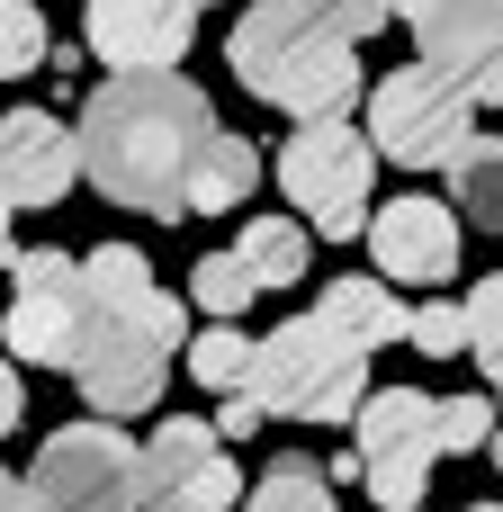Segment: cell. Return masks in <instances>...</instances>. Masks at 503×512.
<instances>
[{
  "label": "cell",
  "instance_id": "836d02e7",
  "mask_svg": "<svg viewBox=\"0 0 503 512\" xmlns=\"http://www.w3.org/2000/svg\"><path fill=\"white\" fill-rule=\"evenodd\" d=\"M468 512H503V504H468Z\"/></svg>",
  "mask_w": 503,
  "mask_h": 512
},
{
  "label": "cell",
  "instance_id": "4316f807",
  "mask_svg": "<svg viewBox=\"0 0 503 512\" xmlns=\"http://www.w3.org/2000/svg\"><path fill=\"white\" fill-rule=\"evenodd\" d=\"M405 342L423 351V360H468V306H414V324H405Z\"/></svg>",
  "mask_w": 503,
  "mask_h": 512
},
{
  "label": "cell",
  "instance_id": "7c38bea8",
  "mask_svg": "<svg viewBox=\"0 0 503 512\" xmlns=\"http://www.w3.org/2000/svg\"><path fill=\"white\" fill-rule=\"evenodd\" d=\"M198 0H90V54L108 72H180Z\"/></svg>",
  "mask_w": 503,
  "mask_h": 512
},
{
  "label": "cell",
  "instance_id": "ba28073f",
  "mask_svg": "<svg viewBox=\"0 0 503 512\" xmlns=\"http://www.w3.org/2000/svg\"><path fill=\"white\" fill-rule=\"evenodd\" d=\"M432 396L423 387H378V396H360V414H351V441H360V468H369V495L387 512L423 504V486H432V459H441V441H432Z\"/></svg>",
  "mask_w": 503,
  "mask_h": 512
},
{
  "label": "cell",
  "instance_id": "5bb4252c",
  "mask_svg": "<svg viewBox=\"0 0 503 512\" xmlns=\"http://www.w3.org/2000/svg\"><path fill=\"white\" fill-rule=\"evenodd\" d=\"M162 378H171V351L162 342H144V333H126V324H99L90 333V360H81V396H90V414H153L162 405Z\"/></svg>",
  "mask_w": 503,
  "mask_h": 512
},
{
  "label": "cell",
  "instance_id": "ac0fdd59",
  "mask_svg": "<svg viewBox=\"0 0 503 512\" xmlns=\"http://www.w3.org/2000/svg\"><path fill=\"white\" fill-rule=\"evenodd\" d=\"M450 207H459L468 225L503 234V135H468V144L450 153Z\"/></svg>",
  "mask_w": 503,
  "mask_h": 512
},
{
  "label": "cell",
  "instance_id": "2e32d148",
  "mask_svg": "<svg viewBox=\"0 0 503 512\" xmlns=\"http://www.w3.org/2000/svg\"><path fill=\"white\" fill-rule=\"evenodd\" d=\"M324 315H333L360 351H387V342H405V324H414V306L396 297V279H333V288H324Z\"/></svg>",
  "mask_w": 503,
  "mask_h": 512
},
{
  "label": "cell",
  "instance_id": "4dcf8cb0",
  "mask_svg": "<svg viewBox=\"0 0 503 512\" xmlns=\"http://www.w3.org/2000/svg\"><path fill=\"white\" fill-rule=\"evenodd\" d=\"M0 512H27V477H9V468H0Z\"/></svg>",
  "mask_w": 503,
  "mask_h": 512
},
{
  "label": "cell",
  "instance_id": "d6a6232c",
  "mask_svg": "<svg viewBox=\"0 0 503 512\" xmlns=\"http://www.w3.org/2000/svg\"><path fill=\"white\" fill-rule=\"evenodd\" d=\"M486 459H495V468H503V423H495V441H486Z\"/></svg>",
  "mask_w": 503,
  "mask_h": 512
},
{
  "label": "cell",
  "instance_id": "83f0119b",
  "mask_svg": "<svg viewBox=\"0 0 503 512\" xmlns=\"http://www.w3.org/2000/svg\"><path fill=\"white\" fill-rule=\"evenodd\" d=\"M405 18V0H342V27H351V45H369L378 27H396Z\"/></svg>",
  "mask_w": 503,
  "mask_h": 512
},
{
  "label": "cell",
  "instance_id": "7402d4cb",
  "mask_svg": "<svg viewBox=\"0 0 503 512\" xmlns=\"http://www.w3.org/2000/svg\"><path fill=\"white\" fill-rule=\"evenodd\" d=\"M252 297H261V288H252L243 252H198V261H189V306H198L207 324H243Z\"/></svg>",
  "mask_w": 503,
  "mask_h": 512
},
{
  "label": "cell",
  "instance_id": "3957f363",
  "mask_svg": "<svg viewBox=\"0 0 503 512\" xmlns=\"http://www.w3.org/2000/svg\"><path fill=\"white\" fill-rule=\"evenodd\" d=\"M252 396L261 414L279 423H351L360 396H369V351L315 306V315H288L279 333H261L252 351Z\"/></svg>",
  "mask_w": 503,
  "mask_h": 512
},
{
  "label": "cell",
  "instance_id": "52a82bcc",
  "mask_svg": "<svg viewBox=\"0 0 503 512\" xmlns=\"http://www.w3.org/2000/svg\"><path fill=\"white\" fill-rule=\"evenodd\" d=\"M369 180H378V144H369L351 117H306V126L288 135V153H279L288 207H297L315 234H333V243H351V234L369 225Z\"/></svg>",
  "mask_w": 503,
  "mask_h": 512
},
{
  "label": "cell",
  "instance_id": "4fadbf2b",
  "mask_svg": "<svg viewBox=\"0 0 503 512\" xmlns=\"http://www.w3.org/2000/svg\"><path fill=\"white\" fill-rule=\"evenodd\" d=\"M72 180H81V135L45 108H9L0 117V189L18 207H54V198H72Z\"/></svg>",
  "mask_w": 503,
  "mask_h": 512
},
{
  "label": "cell",
  "instance_id": "6da1fadb",
  "mask_svg": "<svg viewBox=\"0 0 503 512\" xmlns=\"http://www.w3.org/2000/svg\"><path fill=\"white\" fill-rule=\"evenodd\" d=\"M216 108L180 72H108L81 99V180L126 216H189V162Z\"/></svg>",
  "mask_w": 503,
  "mask_h": 512
},
{
  "label": "cell",
  "instance_id": "484cf974",
  "mask_svg": "<svg viewBox=\"0 0 503 512\" xmlns=\"http://www.w3.org/2000/svg\"><path fill=\"white\" fill-rule=\"evenodd\" d=\"M45 54H54V36H45L36 0H0V81H27V72H45Z\"/></svg>",
  "mask_w": 503,
  "mask_h": 512
},
{
  "label": "cell",
  "instance_id": "ffe728a7",
  "mask_svg": "<svg viewBox=\"0 0 503 512\" xmlns=\"http://www.w3.org/2000/svg\"><path fill=\"white\" fill-rule=\"evenodd\" d=\"M234 252L252 270V288H297L306 279V225H288V216H252Z\"/></svg>",
  "mask_w": 503,
  "mask_h": 512
},
{
  "label": "cell",
  "instance_id": "cb8c5ba5",
  "mask_svg": "<svg viewBox=\"0 0 503 512\" xmlns=\"http://www.w3.org/2000/svg\"><path fill=\"white\" fill-rule=\"evenodd\" d=\"M468 360H477V378L495 387V405H503V270L468 288Z\"/></svg>",
  "mask_w": 503,
  "mask_h": 512
},
{
  "label": "cell",
  "instance_id": "e0dca14e",
  "mask_svg": "<svg viewBox=\"0 0 503 512\" xmlns=\"http://www.w3.org/2000/svg\"><path fill=\"white\" fill-rule=\"evenodd\" d=\"M225 450V432L216 423H198V414H162L153 423V441H144V512H153V495H171L198 459H216Z\"/></svg>",
  "mask_w": 503,
  "mask_h": 512
},
{
  "label": "cell",
  "instance_id": "5b68a950",
  "mask_svg": "<svg viewBox=\"0 0 503 512\" xmlns=\"http://www.w3.org/2000/svg\"><path fill=\"white\" fill-rule=\"evenodd\" d=\"M27 512H144V450L108 414L45 432L27 468Z\"/></svg>",
  "mask_w": 503,
  "mask_h": 512
},
{
  "label": "cell",
  "instance_id": "f546056e",
  "mask_svg": "<svg viewBox=\"0 0 503 512\" xmlns=\"http://www.w3.org/2000/svg\"><path fill=\"white\" fill-rule=\"evenodd\" d=\"M18 414H27V387H18V369H9V360H0V441H9V432H18Z\"/></svg>",
  "mask_w": 503,
  "mask_h": 512
},
{
  "label": "cell",
  "instance_id": "1f68e13d",
  "mask_svg": "<svg viewBox=\"0 0 503 512\" xmlns=\"http://www.w3.org/2000/svg\"><path fill=\"white\" fill-rule=\"evenodd\" d=\"M9 207H18V198H9V189H0V261H9Z\"/></svg>",
  "mask_w": 503,
  "mask_h": 512
},
{
  "label": "cell",
  "instance_id": "7a4b0ae2",
  "mask_svg": "<svg viewBox=\"0 0 503 512\" xmlns=\"http://www.w3.org/2000/svg\"><path fill=\"white\" fill-rule=\"evenodd\" d=\"M225 63L261 108H288L297 126L351 117L360 99V45L342 27V0H252L225 36Z\"/></svg>",
  "mask_w": 503,
  "mask_h": 512
},
{
  "label": "cell",
  "instance_id": "d6986e66",
  "mask_svg": "<svg viewBox=\"0 0 503 512\" xmlns=\"http://www.w3.org/2000/svg\"><path fill=\"white\" fill-rule=\"evenodd\" d=\"M243 512H342V504H333V477L288 450V459H270V468L243 486Z\"/></svg>",
  "mask_w": 503,
  "mask_h": 512
},
{
  "label": "cell",
  "instance_id": "603a6c76",
  "mask_svg": "<svg viewBox=\"0 0 503 512\" xmlns=\"http://www.w3.org/2000/svg\"><path fill=\"white\" fill-rule=\"evenodd\" d=\"M153 512H243V468L216 450V459H198L171 495H153Z\"/></svg>",
  "mask_w": 503,
  "mask_h": 512
},
{
  "label": "cell",
  "instance_id": "44dd1931",
  "mask_svg": "<svg viewBox=\"0 0 503 512\" xmlns=\"http://www.w3.org/2000/svg\"><path fill=\"white\" fill-rule=\"evenodd\" d=\"M180 351H189V378H198L207 396H234V387H252V351H261V342H252L243 324H207V333H189Z\"/></svg>",
  "mask_w": 503,
  "mask_h": 512
},
{
  "label": "cell",
  "instance_id": "f1b7e54d",
  "mask_svg": "<svg viewBox=\"0 0 503 512\" xmlns=\"http://www.w3.org/2000/svg\"><path fill=\"white\" fill-rule=\"evenodd\" d=\"M252 423H261V396H252V387H234V396H225V414H216V432H252Z\"/></svg>",
  "mask_w": 503,
  "mask_h": 512
},
{
  "label": "cell",
  "instance_id": "277c9868",
  "mask_svg": "<svg viewBox=\"0 0 503 512\" xmlns=\"http://www.w3.org/2000/svg\"><path fill=\"white\" fill-rule=\"evenodd\" d=\"M90 333H99V315H90V288H81V261H72V252H63V243H27V252H9V315H0L9 360L81 378Z\"/></svg>",
  "mask_w": 503,
  "mask_h": 512
},
{
  "label": "cell",
  "instance_id": "d4e9b609",
  "mask_svg": "<svg viewBox=\"0 0 503 512\" xmlns=\"http://www.w3.org/2000/svg\"><path fill=\"white\" fill-rule=\"evenodd\" d=\"M495 396H441V414H432V441H441V459H486V441H495Z\"/></svg>",
  "mask_w": 503,
  "mask_h": 512
},
{
  "label": "cell",
  "instance_id": "9a60e30c",
  "mask_svg": "<svg viewBox=\"0 0 503 512\" xmlns=\"http://www.w3.org/2000/svg\"><path fill=\"white\" fill-rule=\"evenodd\" d=\"M252 189H261V153H252V135L207 126V144H198V162H189V216H234Z\"/></svg>",
  "mask_w": 503,
  "mask_h": 512
},
{
  "label": "cell",
  "instance_id": "8992f818",
  "mask_svg": "<svg viewBox=\"0 0 503 512\" xmlns=\"http://www.w3.org/2000/svg\"><path fill=\"white\" fill-rule=\"evenodd\" d=\"M468 135H477V99H468V81H459V72H432L423 54L369 90V144H378V162L450 171V153H459Z\"/></svg>",
  "mask_w": 503,
  "mask_h": 512
},
{
  "label": "cell",
  "instance_id": "e575fe53",
  "mask_svg": "<svg viewBox=\"0 0 503 512\" xmlns=\"http://www.w3.org/2000/svg\"><path fill=\"white\" fill-rule=\"evenodd\" d=\"M405 512H423V504H405Z\"/></svg>",
  "mask_w": 503,
  "mask_h": 512
},
{
  "label": "cell",
  "instance_id": "9c48e42d",
  "mask_svg": "<svg viewBox=\"0 0 503 512\" xmlns=\"http://www.w3.org/2000/svg\"><path fill=\"white\" fill-rule=\"evenodd\" d=\"M405 27L432 72H459L477 108H503V0H405Z\"/></svg>",
  "mask_w": 503,
  "mask_h": 512
},
{
  "label": "cell",
  "instance_id": "30bf717a",
  "mask_svg": "<svg viewBox=\"0 0 503 512\" xmlns=\"http://www.w3.org/2000/svg\"><path fill=\"white\" fill-rule=\"evenodd\" d=\"M459 207L450 198H396V207H378L369 216V261H378V279H396V288H441V279H459Z\"/></svg>",
  "mask_w": 503,
  "mask_h": 512
},
{
  "label": "cell",
  "instance_id": "8fae6325",
  "mask_svg": "<svg viewBox=\"0 0 503 512\" xmlns=\"http://www.w3.org/2000/svg\"><path fill=\"white\" fill-rule=\"evenodd\" d=\"M81 288H90V315H99V324H126V333H144V342H162V351L189 342L180 297L153 288V261H144L135 243H99V252L81 261Z\"/></svg>",
  "mask_w": 503,
  "mask_h": 512
}]
</instances>
